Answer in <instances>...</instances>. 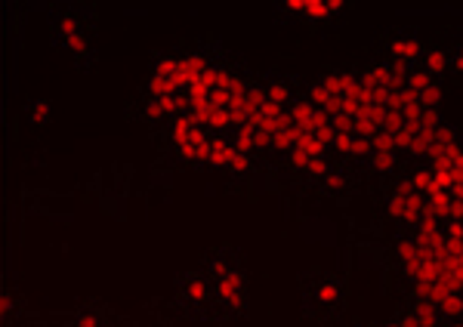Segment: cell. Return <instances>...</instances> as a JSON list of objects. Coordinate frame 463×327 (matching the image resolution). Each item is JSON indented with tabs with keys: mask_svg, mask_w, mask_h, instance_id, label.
I'll list each match as a JSON object with an SVG mask.
<instances>
[{
	"mask_svg": "<svg viewBox=\"0 0 463 327\" xmlns=\"http://www.w3.org/2000/svg\"><path fill=\"white\" fill-rule=\"evenodd\" d=\"M176 300L185 315L210 318L213 315V284L204 271H185L176 281Z\"/></svg>",
	"mask_w": 463,
	"mask_h": 327,
	"instance_id": "obj_1",
	"label": "cell"
},
{
	"mask_svg": "<svg viewBox=\"0 0 463 327\" xmlns=\"http://www.w3.org/2000/svg\"><path fill=\"white\" fill-rule=\"evenodd\" d=\"M213 284V315H244L247 312V275L235 265L226 278Z\"/></svg>",
	"mask_w": 463,
	"mask_h": 327,
	"instance_id": "obj_2",
	"label": "cell"
},
{
	"mask_svg": "<svg viewBox=\"0 0 463 327\" xmlns=\"http://www.w3.org/2000/svg\"><path fill=\"white\" fill-rule=\"evenodd\" d=\"M86 28H90V25L80 19V12H74V10H59V12L53 16V43L65 49L68 43H71L74 37H78L80 31H86Z\"/></svg>",
	"mask_w": 463,
	"mask_h": 327,
	"instance_id": "obj_3",
	"label": "cell"
},
{
	"mask_svg": "<svg viewBox=\"0 0 463 327\" xmlns=\"http://www.w3.org/2000/svg\"><path fill=\"white\" fill-rule=\"evenodd\" d=\"M386 53H389V59H395V62H407V65H420L423 62V56H426V49H423V43L417 40V37H389L386 40Z\"/></svg>",
	"mask_w": 463,
	"mask_h": 327,
	"instance_id": "obj_4",
	"label": "cell"
},
{
	"mask_svg": "<svg viewBox=\"0 0 463 327\" xmlns=\"http://www.w3.org/2000/svg\"><path fill=\"white\" fill-rule=\"evenodd\" d=\"M235 265H241V259L232 256V250H210L207 256H204V269L201 271L210 278V281H219V278H226Z\"/></svg>",
	"mask_w": 463,
	"mask_h": 327,
	"instance_id": "obj_5",
	"label": "cell"
},
{
	"mask_svg": "<svg viewBox=\"0 0 463 327\" xmlns=\"http://www.w3.org/2000/svg\"><path fill=\"white\" fill-rule=\"evenodd\" d=\"M232 158H235L232 136H228V133H222V136L210 133V167H213V170H228Z\"/></svg>",
	"mask_w": 463,
	"mask_h": 327,
	"instance_id": "obj_6",
	"label": "cell"
},
{
	"mask_svg": "<svg viewBox=\"0 0 463 327\" xmlns=\"http://www.w3.org/2000/svg\"><path fill=\"white\" fill-rule=\"evenodd\" d=\"M265 84V102L272 105H284V108H290V102H294V86H290V80L284 77H263Z\"/></svg>",
	"mask_w": 463,
	"mask_h": 327,
	"instance_id": "obj_7",
	"label": "cell"
},
{
	"mask_svg": "<svg viewBox=\"0 0 463 327\" xmlns=\"http://www.w3.org/2000/svg\"><path fill=\"white\" fill-rule=\"evenodd\" d=\"M68 327H111V321L99 306H84V308L74 312V318Z\"/></svg>",
	"mask_w": 463,
	"mask_h": 327,
	"instance_id": "obj_8",
	"label": "cell"
},
{
	"mask_svg": "<svg viewBox=\"0 0 463 327\" xmlns=\"http://www.w3.org/2000/svg\"><path fill=\"white\" fill-rule=\"evenodd\" d=\"M407 312L417 318L420 327H442V315H438V308L432 306V302H423V300H414L411 306H407Z\"/></svg>",
	"mask_w": 463,
	"mask_h": 327,
	"instance_id": "obj_9",
	"label": "cell"
},
{
	"mask_svg": "<svg viewBox=\"0 0 463 327\" xmlns=\"http://www.w3.org/2000/svg\"><path fill=\"white\" fill-rule=\"evenodd\" d=\"M448 65H451V56L444 53V49H426L423 68L429 71L432 80H442V74H444V68H448Z\"/></svg>",
	"mask_w": 463,
	"mask_h": 327,
	"instance_id": "obj_10",
	"label": "cell"
},
{
	"mask_svg": "<svg viewBox=\"0 0 463 327\" xmlns=\"http://www.w3.org/2000/svg\"><path fill=\"white\" fill-rule=\"evenodd\" d=\"M438 315L442 321H463V293H448L438 300Z\"/></svg>",
	"mask_w": 463,
	"mask_h": 327,
	"instance_id": "obj_11",
	"label": "cell"
},
{
	"mask_svg": "<svg viewBox=\"0 0 463 327\" xmlns=\"http://www.w3.org/2000/svg\"><path fill=\"white\" fill-rule=\"evenodd\" d=\"M340 296H343V287H340L337 278H324V281H318V287H315V300H318L321 306H337Z\"/></svg>",
	"mask_w": 463,
	"mask_h": 327,
	"instance_id": "obj_12",
	"label": "cell"
},
{
	"mask_svg": "<svg viewBox=\"0 0 463 327\" xmlns=\"http://www.w3.org/2000/svg\"><path fill=\"white\" fill-rule=\"evenodd\" d=\"M302 22H309L315 28V25L327 22V19H333L331 6H327V0H306V10H302Z\"/></svg>",
	"mask_w": 463,
	"mask_h": 327,
	"instance_id": "obj_13",
	"label": "cell"
},
{
	"mask_svg": "<svg viewBox=\"0 0 463 327\" xmlns=\"http://www.w3.org/2000/svg\"><path fill=\"white\" fill-rule=\"evenodd\" d=\"M364 84L377 86V90H389V62H377V65H368L361 71Z\"/></svg>",
	"mask_w": 463,
	"mask_h": 327,
	"instance_id": "obj_14",
	"label": "cell"
},
{
	"mask_svg": "<svg viewBox=\"0 0 463 327\" xmlns=\"http://www.w3.org/2000/svg\"><path fill=\"white\" fill-rule=\"evenodd\" d=\"M333 167H337V164L331 160V154H324V158H312V164H309V170L302 173V176H306L309 182H321V179L333 170Z\"/></svg>",
	"mask_w": 463,
	"mask_h": 327,
	"instance_id": "obj_15",
	"label": "cell"
},
{
	"mask_svg": "<svg viewBox=\"0 0 463 327\" xmlns=\"http://www.w3.org/2000/svg\"><path fill=\"white\" fill-rule=\"evenodd\" d=\"M25 114H28V121L34 123V127H43V123H49V102L47 99H31Z\"/></svg>",
	"mask_w": 463,
	"mask_h": 327,
	"instance_id": "obj_16",
	"label": "cell"
},
{
	"mask_svg": "<svg viewBox=\"0 0 463 327\" xmlns=\"http://www.w3.org/2000/svg\"><path fill=\"white\" fill-rule=\"evenodd\" d=\"M429 84H432L429 71H426L423 65H414V68H411V74H407V90H414V93L420 96V93H423Z\"/></svg>",
	"mask_w": 463,
	"mask_h": 327,
	"instance_id": "obj_17",
	"label": "cell"
},
{
	"mask_svg": "<svg viewBox=\"0 0 463 327\" xmlns=\"http://www.w3.org/2000/svg\"><path fill=\"white\" fill-rule=\"evenodd\" d=\"M309 102H312L315 108H321V111H324L327 102H331V93H327V86H324V80L321 77L309 84Z\"/></svg>",
	"mask_w": 463,
	"mask_h": 327,
	"instance_id": "obj_18",
	"label": "cell"
},
{
	"mask_svg": "<svg viewBox=\"0 0 463 327\" xmlns=\"http://www.w3.org/2000/svg\"><path fill=\"white\" fill-rule=\"evenodd\" d=\"M368 167H370V170H374V173H380V176H389V173H392L395 170V154H370V158H368Z\"/></svg>",
	"mask_w": 463,
	"mask_h": 327,
	"instance_id": "obj_19",
	"label": "cell"
},
{
	"mask_svg": "<svg viewBox=\"0 0 463 327\" xmlns=\"http://www.w3.org/2000/svg\"><path fill=\"white\" fill-rule=\"evenodd\" d=\"M417 241L414 238H399L395 241V256H399V263L405 265V263H411V259H417Z\"/></svg>",
	"mask_w": 463,
	"mask_h": 327,
	"instance_id": "obj_20",
	"label": "cell"
},
{
	"mask_svg": "<svg viewBox=\"0 0 463 327\" xmlns=\"http://www.w3.org/2000/svg\"><path fill=\"white\" fill-rule=\"evenodd\" d=\"M228 173H232V176L247 179L253 173V158H250V154H238V152H235L232 164H228Z\"/></svg>",
	"mask_w": 463,
	"mask_h": 327,
	"instance_id": "obj_21",
	"label": "cell"
},
{
	"mask_svg": "<svg viewBox=\"0 0 463 327\" xmlns=\"http://www.w3.org/2000/svg\"><path fill=\"white\" fill-rule=\"evenodd\" d=\"M438 102H442V80H432V84L420 93V105H423V108H438Z\"/></svg>",
	"mask_w": 463,
	"mask_h": 327,
	"instance_id": "obj_22",
	"label": "cell"
},
{
	"mask_svg": "<svg viewBox=\"0 0 463 327\" xmlns=\"http://www.w3.org/2000/svg\"><path fill=\"white\" fill-rule=\"evenodd\" d=\"M352 139H355V133H333V145H331V152H333V154H340L343 160H349V154H352Z\"/></svg>",
	"mask_w": 463,
	"mask_h": 327,
	"instance_id": "obj_23",
	"label": "cell"
},
{
	"mask_svg": "<svg viewBox=\"0 0 463 327\" xmlns=\"http://www.w3.org/2000/svg\"><path fill=\"white\" fill-rule=\"evenodd\" d=\"M309 164H312V158H309L302 148H290V154H287V167L290 170H296V173H306L309 170Z\"/></svg>",
	"mask_w": 463,
	"mask_h": 327,
	"instance_id": "obj_24",
	"label": "cell"
},
{
	"mask_svg": "<svg viewBox=\"0 0 463 327\" xmlns=\"http://www.w3.org/2000/svg\"><path fill=\"white\" fill-rule=\"evenodd\" d=\"M442 111H438V108H423V111H420V121H417V127L420 130H438V127H442Z\"/></svg>",
	"mask_w": 463,
	"mask_h": 327,
	"instance_id": "obj_25",
	"label": "cell"
},
{
	"mask_svg": "<svg viewBox=\"0 0 463 327\" xmlns=\"http://www.w3.org/2000/svg\"><path fill=\"white\" fill-rule=\"evenodd\" d=\"M370 142H374V152L377 154H395L399 148H395V139H392V133H377V136H370Z\"/></svg>",
	"mask_w": 463,
	"mask_h": 327,
	"instance_id": "obj_26",
	"label": "cell"
},
{
	"mask_svg": "<svg viewBox=\"0 0 463 327\" xmlns=\"http://www.w3.org/2000/svg\"><path fill=\"white\" fill-rule=\"evenodd\" d=\"M405 127V114L401 111H389L386 108V117H383V133H399V130Z\"/></svg>",
	"mask_w": 463,
	"mask_h": 327,
	"instance_id": "obj_27",
	"label": "cell"
},
{
	"mask_svg": "<svg viewBox=\"0 0 463 327\" xmlns=\"http://www.w3.org/2000/svg\"><path fill=\"white\" fill-rule=\"evenodd\" d=\"M343 182H346L343 170H337V167H333V170L321 179V189H324V191H340V189H343Z\"/></svg>",
	"mask_w": 463,
	"mask_h": 327,
	"instance_id": "obj_28",
	"label": "cell"
},
{
	"mask_svg": "<svg viewBox=\"0 0 463 327\" xmlns=\"http://www.w3.org/2000/svg\"><path fill=\"white\" fill-rule=\"evenodd\" d=\"M278 10H284V12H290V16L300 19L302 10H306V0H287V3H278Z\"/></svg>",
	"mask_w": 463,
	"mask_h": 327,
	"instance_id": "obj_29",
	"label": "cell"
},
{
	"mask_svg": "<svg viewBox=\"0 0 463 327\" xmlns=\"http://www.w3.org/2000/svg\"><path fill=\"white\" fill-rule=\"evenodd\" d=\"M451 68H454L457 74L463 77V40L454 47V53H451Z\"/></svg>",
	"mask_w": 463,
	"mask_h": 327,
	"instance_id": "obj_30",
	"label": "cell"
},
{
	"mask_svg": "<svg viewBox=\"0 0 463 327\" xmlns=\"http://www.w3.org/2000/svg\"><path fill=\"white\" fill-rule=\"evenodd\" d=\"M327 6H331L333 19H337V16H340V12H343V10H346V3H343V0H327Z\"/></svg>",
	"mask_w": 463,
	"mask_h": 327,
	"instance_id": "obj_31",
	"label": "cell"
},
{
	"mask_svg": "<svg viewBox=\"0 0 463 327\" xmlns=\"http://www.w3.org/2000/svg\"><path fill=\"white\" fill-rule=\"evenodd\" d=\"M442 327H463V321H444Z\"/></svg>",
	"mask_w": 463,
	"mask_h": 327,
	"instance_id": "obj_32",
	"label": "cell"
}]
</instances>
